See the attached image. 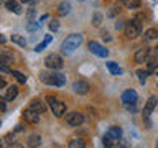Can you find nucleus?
Listing matches in <instances>:
<instances>
[{"mask_svg":"<svg viewBox=\"0 0 158 148\" xmlns=\"http://www.w3.org/2000/svg\"><path fill=\"white\" fill-rule=\"evenodd\" d=\"M150 58V48L143 46L140 49H137L135 54H133V59H135V63L142 64V63H147V59Z\"/></svg>","mask_w":158,"mask_h":148,"instance_id":"obj_10","label":"nucleus"},{"mask_svg":"<svg viewBox=\"0 0 158 148\" xmlns=\"http://www.w3.org/2000/svg\"><path fill=\"white\" fill-rule=\"evenodd\" d=\"M123 31H125V36L128 39H135V38L140 36V33H142V25H140V22H137V20L133 18V20L125 23Z\"/></svg>","mask_w":158,"mask_h":148,"instance_id":"obj_3","label":"nucleus"},{"mask_svg":"<svg viewBox=\"0 0 158 148\" xmlns=\"http://www.w3.org/2000/svg\"><path fill=\"white\" fill-rule=\"evenodd\" d=\"M46 101H48L49 107H51V110H53V115L63 117L64 113H66V104H64V102L58 101L54 96H46Z\"/></svg>","mask_w":158,"mask_h":148,"instance_id":"obj_4","label":"nucleus"},{"mask_svg":"<svg viewBox=\"0 0 158 148\" xmlns=\"http://www.w3.org/2000/svg\"><path fill=\"white\" fill-rule=\"evenodd\" d=\"M87 48L92 54H96V56H99V58H107L109 56V51L102 46V44H99L97 41H89Z\"/></svg>","mask_w":158,"mask_h":148,"instance_id":"obj_6","label":"nucleus"},{"mask_svg":"<svg viewBox=\"0 0 158 148\" xmlns=\"http://www.w3.org/2000/svg\"><path fill=\"white\" fill-rule=\"evenodd\" d=\"M155 69H158V56L152 58V59H147V71L153 72Z\"/></svg>","mask_w":158,"mask_h":148,"instance_id":"obj_21","label":"nucleus"},{"mask_svg":"<svg viewBox=\"0 0 158 148\" xmlns=\"http://www.w3.org/2000/svg\"><path fill=\"white\" fill-rule=\"evenodd\" d=\"M2 3H5V0H0V5H2Z\"/></svg>","mask_w":158,"mask_h":148,"instance_id":"obj_42","label":"nucleus"},{"mask_svg":"<svg viewBox=\"0 0 158 148\" xmlns=\"http://www.w3.org/2000/svg\"><path fill=\"white\" fill-rule=\"evenodd\" d=\"M156 104H158V101H156L155 96H152V97L145 102V107H143V120H147V118L152 115V112L155 110Z\"/></svg>","mask_w":158,"mask_h":148,"instance_id":"obj_9","label":"nucleus"},{"mask_svg":"<svg viewBox=\"0 0 158 148\" xmlns=\"http://www.w3.org/2000/svg\"><path fill=\"white\" fill-rule=\"evenodd\" d=\"M5 110H7V99L0 97V112H5Z\"/></svg>","mask_w":158,"mask_h":148,"instance_id":"obj_30","label":"nucleus"},{"mask_svg":"<svg viewBox=\"0 0 158 148\" xmlns=\"http://www.w3.org/2000/svg\"><path fill=\"white\" fill-rule=\"evenodd\" d=\"M40 81L48 84V86H54V87H63L66 84V76L54 69L49 71H40Z\"/></svg>","mask_w":158,"mask_h":148,"instance_id":"obj_1","label":"nucleus"},{"mask_svg":"<svg viewBox=\"0 0 158 148\" xmlns=\"http://www.w3.org/2000/svg\"><path fill=\"white\" fill-rule=\"evenodd\" d=\"M5 41H7V39H5L2 35H0V44H5Z\"/></svg>","mask_w":158,"mask_h":148,"instance_id":"obj_38","label":"nucleus"},{"mask_svg":"<svg viewBox=\"0 0 158 148\" xmlns=\"http://www.w3.org/2000/svg\"><path fill=\"white\" fill-rule=\"evenodd\" d=\"M40 145H41V137H40L38 133L30 135V138H28V146H40Z\"/></svg>","mask_w":158,"mask_h":148,"instance_id":"obj_22","label":"nucleus"},{"mask_svg":"<svg viewBox=\"0 0 158 148\" xmlns=\"http://www.w3.org/2000/svg\"><path fill=\"white\" fill-rule=\"evenodd\" d=\"M84 122V115L81 112H71L66 115V123L69 127H79Z\"/></svg>","mask_w":158,"mask_h":148,"instance_id":"obj_8","label":"nucleus"},{"mask_svg":"<svg viewBox=\"0 0 158 148\" xmlns=\"http://www.w3.org/2000/svg\"><path fill=\"white\" fill-rule=\"evenodd\" d=\"M38 27H40V22H31V23H30L28 27H27V30H28V31H35V30H36Z\"/></svg>","mask_w":158,"mask_h":148,"instance_id":"obj_31","label":"nucleus"},{"mask_svg":"<svg viewBox=\"0 0 158 148\" xmlns=\"http://www.w3.org/2000/svg\"><path fill=\"white\" fill-rule=\"evenodd\" d=\"M18 96V86H8L7 92H5V99L7 101H13Z\"/></svg>","mask_w":158,"mask_h":148,"instance_id":"obj_17","label":"nucleus"},{"mask_svg":"<svg viewBox=\"0 0 158 148\" xmlns=\"http://www.w3.org/2000/svg\"><path fill=\"white\" fill-rule=\"evenodd\" d=\"M148 74H150L148 71H137V76H138V79H140V82H142V84H145Z\"/></svg>","mask_w":158,"mask_h":148,"instance_id":"obj_28","label":"nucleus"},{"mask_svg":"<svg viewBox=\"0 0 158 148\" xmlns=\"http://www.w3.org/2000/svg\"><path fill=\"white\" fill-rule=\"evenodd\" d=\"M73 89H74V92H76V94H81V96H84V94L89 92L91 86H89V82H86V81H74Z\"/></svg>","mask_w":158,"mask_h":148,"instance_id":"obj_11","label":"nucleus"},{"mask_svg":"<svg viewBox=\"0 0 158 148\" xmlns=\"http://www.w3.org/2000/svg\"><path fill=\"white\" fill-rule=\"evenodd\" d=\"M12 74H13V77L17 79L20 84H27V76H25L23 72H20V71H12Z\"/></svg>","mask_w":158,"mask_h":148,"instance_id":"obj_26","label":"nucleus"},{"mask_svg":"<svg viewBox=\"0 0 158 148\" xmlns=\"http://www.w3.org/2000/svg\"><path fill=\"white\" fill-rule=\"evenodd\" d=\"M122 3L125 5L127 8H130V10H137V8H140L142 0H122Z\"/></svg>","mask_w":158,"mask_h":148,"instance_id":"obj_20","label":"nucleus"},{"mask_svg":"<svg viewBox=\"0 0 158 148\" xmlns=\"http://www.w3.org/2000/svg\"><path fill=\"white\" fill-rule=\"evenodd\" d=\"M15 132H17V133H22V132H25L23 125H17V127H15Z\"/></svg>","mask_w":158,"mask_h":148,"instance_id":"obj_35","label":"nucleus"},{"mask_svg":"<svg viewBox=\"0 0 158 148\" xmlns=\"http://www.w3.org/2000/svg\"><path fill=\"white\" fill-rule=\"evenodd\" d=\"M0 146H3V140H0Z\"/></svg>","mask_w":158,"mask_h":148,"instance_id":"obj_41","label":"nucleus"},{"mask_svg":"<svg viewBox=\"0 0 158 148\" xmlns=\"http://www.w3.org/2000/svg\"><path fill=\"white\" fill-rule=\"evenodd\" d=\"M101 23H102V15L101 13H94L92 25H94V27H101Z\"/></svg>","mask_w":158,"mask_h":148,"instance_id":"obj_27","label":"nucleus"},{"mask_svg":"<svg viewBox=\"0 0 158 148\" xmlns=\"http://www.w3.org/2000/svg\"><path fill=\"white\" fill-rule=\"evenodd\" d=\"M115 28H117V30H120V28H122V22H118V23H115Z\"/></svg>","mask_w":158,"mask_h":148,"instance_id":"obj_39","label":"nucleus"},{"mask_svg":"<svg viewBox=\"0 0 158 148\" xmlns=\"http://www.w3.org/2000/svg\"><path fill=\"white\" fill-rule=\"evenodd\" d=\"M30 107H31L33 110H36L38 113H44V112H46V104H44L41 99H33V101L30 102Z\"/></svg>","mask_w":158,"mask_h":148,"instance_id":"obj_14","label":"nucleus"},{"mask_svg":"<svg viewBox=\"0 0 158 148\" xmlns=\"http://www.w3.org/2000/svg\"><path fill=\"white\" fill-rule=\"evenodd\" d=\"M81 43H82V35L73 33V35H69V36L61 43V51L64 54H73L79 48V44H81Z\"/></svg>","mask_w":158,"mask_h":148,"instance_id":"obj_2","label":"nucleus"},{"mask_svg":"<svg viewBox=\"0 0 158 148\" xmlns=\"http://www.w3.org/2000/svg\"><path fill=\"white\" fill-rule=\"evenodd\" d=\"M145 13H137L135 15V20H137V22H145Z\"/></svg>","mask_w":158,"mask_h":148,"instance_id":"obj_34","label":"nucleus"},{"mask_svg":"<svg viewBox=\"0 0 158 148\" xmlns=\"http://www.w3.org/2000/svg\"><path fill=\"white\" fill-rule=\"evenodd\" d=\"M0 125H2V122H0Z\"/></svg>","mask_w":158,"mask_h":148,"instance_id":"obj_45","label":"nucleus"},{"mask_svg":"<svg viewBox=\"0 0 158 148\" xmlns=\"http://www.w3.org/2000/svg\"><path fill=\"white\" fill-rule=\"evenodd\" d=\"M69 148H84L86 146V142L82 140V138H74V140H71L68 143Z\"/></svg>","mask_w":158,"mask_h":148,"instance_id":"obj_24","label":"nucleus"},{"mask_svg":"<svg viewBox=\"0 0 158 148\" xmlns=\"http://www.w3.org/2000/svg\"><path fill=\"white\" fill-rule=\"evenodd\" d=\"M153 53H155V56H158V44H156L155 48H153Z\"/></svg>","mask_w":158,"mask_h":148,"instance_id":"obj_40","label":"nucleus"},{"mask_svg":"<svg viewBox=\"0 0 158 148\" xmlns=\"http://www.w3.org/2000/svg\"><path fill=\"white\" fill-rule=\"evenodd\" d=\"M107 137H110L112 140H118L122 137V128L120 127H110L107 130Z\"/></svg>","mask_w":158,"mask_h":148,"instance_id":"obj_16","label":"nucleus"},{"mask_svg":"<svg viewBox=\"0 0 158 148\" xmlns=\"http://www.w3.org/2000/svg\"><path fill=\"white\" fill-rule=\"evenodd\" d=\"M22 117H23L25 122H27V123H31V125H36V123L40 122V113H38L36 110H33L31 107L25 109V110L22 112Z\"/></svg>","mask_w":158,"mask_h":148,"instance_id":"obj_7","label":"nucleus"},{"mask_svg":"<svg viewBox=\"0 0 158 148\" xmlns=\"http://www.w3.org/2000/svg\"><path fill=\"white\" fill-rule=\"evenodd\" d=\"M3 87H7V81L3 77H0V89H3Z\"/></svg>","mask_w":158,"mask_h":148,"instance_id":"obj_36","label":"nucleus"},{"mask_svg":"<svg viewBox=\"0 0 158 148\" xmlns=\"http://www.w3.org/2000/svg\"><path fill=\"white\" fill-rule=\"evenodd\" d=\"M15 56L12 51H7V49H0V64H5V66H10L13 64Z\"/></svg>","mask_w":158,"mask_h":148,"instance_id":"obj_12","label":"nucleus"},{"mask_svg":"<svg viewBox=\"0 0 158 148\" xmlns=\"http://www.w3.org/2000/svg\"><path fill=\"white\" fill-rule=\"evenodd\" d=\"M102 143H104V146H114V142H112V138H110V137H107V135L104 137V142H102Z\"/></svg>","mask_w":158,"mask_h":148,"instance_id":"obj_32","label":"nucleus"},{"mask_svg":"<svg viewBox=\"0 0 158 148\" xmlns=\"http://www.w3.org/2000/svg\"><path fill=\"white\" fill-rule=\"evenodd\" d=\"M5 8H7L8 12L17 13V15L22 13V7H20V3L17 2V0H5Z\"/></svg>","mask_w":158,"mask_h":148,"instance_id":"obj_15","label":"nucleus"},{"mask_svg":"<svg viewBox=\"0 0 158 148\" xmlns=\"http://www.w3.org/2000/svg\"><path fill=\"white\" fill-rule=\"evenodd\" d=\"M33 17H35V10L31 8V10L28 12V18H33Z\"/></svg>","mask_w":158,"mask_h":148,"instance_id":"obj_37","label":"nucleus"},{"mask_svg":"<svg viewBox=\"0 0 158 148\" xmlns=\"http://www.w3.org/2000/svg\"><path fill=\"white\" fill-rule=\"evenodd\" d=\"M122 102L125 104V105L135 104V102H137V92L133 91V89H127V91L122 94Z\"/></svg>","mask_w":158,"mask_h":148,"instance_id":"obj_13","label":"nucleus"},{"mask_svg":"<svg viewBox=\"0 0 158 148\" xmlns=\"http://www.w3.org/2000/svg\"><path fill=\"white\" fill-rule=\"evenodd\" d=\"M71 12V5H69L68 2H61L58 7V15H61V17H66V15Z\"/></svg>","mask_w":158,"mask_h":148,"instance_id":"obj_18","label":"nucleus"},{"mask_svg":"<svg viewBox=\"0 0 158 148\" xmlns=\"http://www.w3.org/2000/svg\"><path fill=\"white\" fill-rule=\"evenodd\" d=\"M156 76H158V71H156Z\"/></svg>","mask_w":158,"mask_h":148,"instance_id":"obj_44","label":"nucleus"},{"mask_svg":"<svg viewBox=\"0 0 158 148\" xmlns=\"http://www.w3.org/2000/svg\"><path fill=\"white\" fill-rule=\"evenodd\" d=\"M143 38H145V39H156V38H158V30H156V28H148V30H145Z\"/></svg>","mask_w":158,"mask_h":148,"instance_id":"obj_23","label":"nucleus"},{"mask_svg":"<svg viewBox=\"0 0 158 148\" xmlns=\"http://www.w3.org/2000/svg\"><path fill=\"white\" fill-rule=\"evenodd\" d=\"M13 140H15V133H7L3 137V142H7L8 145H13Z\"/></svg>","mask_w":158,"mask_h":148,"instance_id":"obj_29","label":"nucleus"},{"mask_svg":"<svg viewBox=\"0 0 158 148\" xmlns=\"http://www.w3.org/2000/svg\"><path fill=\"white\" fill-rule=\"evenodd\" d=\"M106 66H107V69L110 71V74H114V76H120L122 74V69L117 66L114 61H109V63H106Z\"/></svg>","mask_w":158,"mask_h":148,"instance_id":"obj_19","label":"nucleus"},{"mask_svg":"<svg viewBox=\"0 0 158 148\" xmlns=\"http://www.w3.org/2000/svg\"><path fill=\"white\" fill-rule=\"evenodd\" d=\"M22 2H30V0H22Z\"/></svg>","mask_w":158,"mask_h":148,"instance_id":"obj_43","label":"nucleus"},{"mask_svg":"<svg viewBox=\"0 0 158 148\" xmlns=\"http://www.w3.org/2000/svg\"><path fill=\"white\" fill-rule=\"evenodd\" d=\"M44 66L48 69H54V71H59V69H63L64 66V61L63 58L59 56V54H48L46 58H44Z\"/></svg>","mask_w":158,"mask_h":148,"instance_id":"obj_5","label":"nucleus"},{"mask_svg":"<svg viewBox=\"0 0 158 148\" xmlns=\"http://www.w3.org/2000/svg\"><path fill=\"white\" fill-rule=\"evenodd\" d=\"M12 43L18 44V46H22V48L27 46V39H25L23 36H20V35H13V36H12Z\"/></svg>","mask_w":158,"mask_h":148,"instance_id":"obj_25","label":"nucleus"},{"mask_svg":"<svg viewBox=\"0 0 158 148\" xmlns=\"http://www.w3.org/2000/svg\"><path fill=\"white\" fill-rule=\"evenodd\" d=\"M48 27H49V30H51V31H56V30L59 28V25H58V22H56V20H53V22H49V25H48Z\"/></svg>","mask_w":158,"mask_h":148,"instance_id":"obj_33","label":"nucleus"}]
</instances>
